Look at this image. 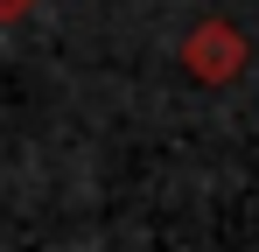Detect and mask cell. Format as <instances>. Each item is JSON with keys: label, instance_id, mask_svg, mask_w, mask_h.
<instances>
[{"label": "cell", "instance_id": "cell-2", "mask_svg": "<svg viewBox=\"0 0 259 252\" xmlns=\"http://www.w3.org/2000/svg\"><path fill=\"white\" fill-rule=\"evenodd\" d=\"M28 7H42V0H0V21H21Z\"/></svg>", "mask_w": 259, "mask_h": 252}, {"label": "cell", "instance_id": "cell-1", "mask_svg": "<svg viewBox=\"0 0 259 252\" xmlns=\"http://www.w3.org/2000/svg\"><path fill=\"white\" fill-rule=\"evenodd\" d=\"M245 56H252V49H245V35H238L224 14L196 21V28L182 35V70L196 84H238L245 77Z\"/></svg>", "mask_w": 259, "mask_h": 252}]
</instances>
